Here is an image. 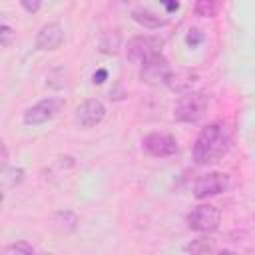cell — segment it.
<instances>
[{"instance_id": "obj_1", "label": "cell", "mask_w": 255, "mask_h": 255, "mask_svg": "<svg viewBox=\"0 0 255 255\" xmlns=\"http://www.w3.org/2000/svg\"><path fill=\"white\" fill-rule=\"evenodd\" d=\"M229 145H231V137H229L225 126L219 122L207 124L195 137L193 161L197 165H211V163L219 161L229 151Z\"/></svg>"}, {"instance_id": "obj_2", "label": "cell", "mask_w": 255, "mask_h": 255, "mask_svg": "<svg viewBox=\"0 0 255 255\" xmlns=\"http://www.w3.org/2000/svg\"><path fill=\"white\" fill-rule=\"evenodd\" d=\"M207 106H209V96L205 92L183 94L173 108V118L175 122H181V124H195L205 114Z\"/></svg>"}, {"instance_id": "obj_3", "label": "cell", "mask_w": 255, "mask_h": 255, "mask_svg": "<svg viewBox=\"0 0 255 255\" xmlns=\"http://www.w3.org/2000/svg\"><path fill=\"white\" fill-rule=\"evenodd\" d=\"M161 46H163V40L157 36H133L131 40H128L126 54L129 62L141 66L151 56L161 54Z\"/></svg>"}, {"instance_id": "obj_4", "label": "cell", "mask_w": 255, "mask_h": 255, "mask_svg": "<svg viewBox=\"0 0 255 255\" xmlns=\"http://www.w3.org/2000/svg\"><path fill=\"white\" fill-rule=\"evenodd\" d=\"M221 221V213L215 205L209 203H201L197 207H193L187 213V227L191 231H199V233H211L219 227Z\"/></svg>"}, {"instance_id": "obj_5", "label": "cell", "mask_w": 255, "mask_h": 255, "mask_svg": "<svg viewBox=\"0 0 255 255\" xmlns=\"http://www.w3.org/2000/svg\"><path fill=\"white\" fill-rule=\"evenodd\" d=\"M62 108H64L62 98H44V100L36 102L34 106H30L24 112L22 120L26 126H42V124L50 122L52 118H56Z\"/></svg>"}, {"instance_id": "obj_6", "label": "cell", "mask_w": 255, "mask_h": 255, "mask_svg": "<svg viewBox=\"0 0 255 255\" xmlns=\"http://www.w3.org/2000/svg\"><path fill=\"white\" fill-rule=\"evenodd\" d=\"M229 175L225 171H207L197 177L193 183V195L197 199H207L219 193H225L229 189Z\"/></svg>"}, {"instance_id": "obj_7", "label": "cell", "mask_w": 255, "mask_h": 255, "mask_svg": "<svg viewBox=\"0 0 255 255\" xmlns=\"http://www.w3.org/2000/svg\"><path fill=\"white\" fill-rule=\"evenodd\" d=\"M106 106L98 98H88L76 108V122L82 128H96L106 118Z\"/></svg>"}, {"instance_id": "obj_8", "label": "cell", "mask_w": 255, "mask_h": 255, "mask_svg": "<svg viewBox=\"0 0 255 255\" xmlns=\"http://www.w3.org/2000/svg\"><path fill=\"white\" fill-rule=\"evenodd\" d=\"M169 62L165 60L163 54H155L151 56L149 60H145L141 64V70H139V78L141 82L149 84V86H155V84H163V80L167 78L169 74Z\"/></svg>"}, {"instance_id": "obj_9", "label": "cell", "mask_w": 255, "mask_h": 255, "mask_svg": "<svg viewBox=\"0 0 255 255\" xmlns=\"http://www.w3.org/2000/svg\"><path fill=\"white\" fill-rule=\"evenodd\" d=\"M141 147L153 155V157H169L177 151V143L175 139L169 135V133H159V131H153V133H147L143 139H141Z\"/></svg>"}, {"instance_id": "obj_10", "label": "cell", "mask_w": 255, "mask_h": 255, "mask_svg": "<svg viewBox=\"0 0 255 255\" xmlns=\"http://www.w3.org/2000/svg\"><path fill=\"white\" fill-rule=\"evenodd\" d=\"M64 44V28L60 22L44 24L36 34V48L40 52H54Z\"/></svg>"}, {"instance_id": "obj_11", "label": "cell", "mask_w": 255, "mask_h": 255, "mask_svg": "<svg viewBox=\"0 0 255 255\" xmlns=\"http://www.w3.org/2000/svg\"><path fill=\"white\" fill-rule=\"evenodd\" d=\"M197 80H199L197 72H193V70H177V72H169L167 78L163 80V84L171 92L183 96V94L193 92V86L197 84Z\"/></svg>"}, {"instance_id": "obj_12", "label": "cell", "mask_w": 255, "mask_h": 255, "mask_svg": "<svg viewBox=\"0 0 255 255\" xmlns=\"http://www.w3.org/2000/svg\"><path fill=\"white\" fill-rule=\"evenodd\" d=\"M131 20L137 22L139 26L147 28V30H159V28H163V26L167 24V18H163V16L151 12V10H145V8L133 10V12H131Z\"/></svg>"}, {"instance_id": "obj_13", "label": "cell", "mask_w": 255, "mask_h": 255, "mask_svg": "<svg viewBox=\"0 0 255 255\" xmlns=\"http://www.w3.org/2000/svg\"><path fill=\"white\" fill-rule=\"evenodd\" d=\"M122 48V36L118 30H108L100 36V42H98V50L102 54H108V56H116Z\"/></svg>"}, {"instance_id": "obj_14", "label": "cell", "mask_w": 255, "mask_h": 255, "mask_svg": "<svg viewBox=\"0 0 255 255\" xmlns=\"http://www.w3.org/2000/svg\"><path fill=\"white\" fill-rule=\"evenodd\" d=\"M215 247V241L211 237H197V239H191L183 249L187 255H207L211 253Z\"/></svg>"}, {"instance_id": "obj_15", "label": "cell", "mask_w": 255, "mask_h": 255, "mask_svg": "<svg viewBox=\"0 0 255 255\" xmlns=\"http://www.w3.org/2000/svg\"><path fill=\"white\" fill-rule=\"evenodd\" d=\"M68 84H70V74L66 68H54L48 74V86L52 90H64Z\"/></svg>"}, {"instance_id": "obj_16", "label": "cell", "mask_w": 255, "mask_h": 255, "mask_svg": "<svg viewBox=\"0 0 255 255\" xmlns=\"http://www.w3.org/2000/svg\"><path fill=\"white\" fill-rule=\"evenodd\" d=\"M56 223H60L64 229H68V231H74L76 227H78V215L74 213V211H70V209H64V211H56Z\"/></svg>"}, {"instance_id": "obj_17", "label": "cell", "mask_w": 255, "mask_h": 255, "mask_svg": "<svg viewBox=\"0 0 255 255\" xmlns=\"http://www.w3.org/2000/svg\"><path fill=\"white\" fill-rule=\"evenodd\" d=\"M195 14L197 16H203V18H213L215 14H217V10H219V4L217 2H213V0H199V2H195Z\"/></svg>"}, {"instance_id": "obj_18", "label": "cell", "mask_w": 255, "mask_h": 255, "mask_svg": "<svg viewBox=\"0 0 255 255\" xmlns=\"http://www.w3.org/2000/svg\"><path fill=\"white\" fill-rule=\"evenodd\" d=\"M8 251H10L12 255H36L34 247H32L28 241H24V239L10 243V245H8Z\"/></svg>"}, {"instance_id": "obj_19", "label": "cell", "mask_w": 255, "mask_h": 255, "mask_svg": "<svg viewBox=\"0 0 255 255\" xmlns=\"http://www.w3.org/2000/svg\"><path fill=\"white\" fill-rule=\"evenodd\" d=\"M14 40H16V32H14V28H10L8 24H0V46L8 48V46L14 44Z\"/></svg>"}, {"instance_id": "obj_20", "label": "cell", "mask_w": 255, "mask_h": 255, "mask_svg": "<svg viewBox=\"0 0 255 255\" xmlns=\"http://www.w3.org/2000/svg\"><path fill=\"white\" fill-rule=\"evenodd\" d=\"M203 40H205V34H203L199 28H191V30L187 32V36H185V44H187L189 48H197Z\"/></svg>"}, {"instance_id": "obj_21", "label": "cell", "mask_w": 255, "mask_h": 255, "mask_svg": "<svg viewBox=\"0 0 255 255\" xmlns=\"http://www.w3.org/2000/svg\"><path fill=\"white\" fill-rule=\"evenodd\" d=\"M20 6H22L28 14H36V12L42 8V2H40V0H20Z\"/></svg>"}, {"instance_id": "obj_22", "label": "cell", "mask_w": 255, "mask_h": 255, "mask_svg": "<svg viewBox=\"0 0 255 255\" xmlns=\"http://www.w3.org/2000/svg\"><path fill=\"white\" fill-rule=\"evenodd\" d=\"M106 80H108V70H106V68L96 70V72H94V76H92V82H94V84H98V86H100V84H104Z\"/></svg>"}, {"instance_id": "obj_23", "label": "cell", "mask_w": 255, "mask_h": 255, "mask_svg": "<svg viewBox=\"0 0 255 255\" xmlns=\"http://www.w3.org/2000/svg\"><path fill=\"white\" fill-rule=\"evenodd\" d=\"M8 165V149L4 145V141L0 139V171H4Z\"/></svg>"}, {"instance_id": "obj_24", "label": "cell", "mask_w": 255, "mask_h": 255, "mask_svg": "<svg viewBox=\"0 0 255 255\" xmlns=\"http://www.w3.org/2000/svg\"><path fill=\"white\" fill-rule=\"evenodd\" d=\"M163 8H165L167 12H175V10L179 8V2H163Z\"/></svg>"}, {"instance_id": "obj_25", "label": "cell", "mask_w": 255, "mask_h": 255, "mask_svg": "<svg viewBox=\"0 0 255 255\" xmlns=\"http://www.w3.org/2000/svg\"><path fill=\"white\" fill-rule=\"evenodd\" d=\"M213 255H239V253L229 251V249H223V251H217V253H213Z\"/></svg>"}, {"instance_id": "obj_26", "label": "cell", "mask_w": 255, "mask_h": 255, "mask_svg": "<svg viewBox=\"0 0 255 255\" xmlns=\"http://www.w3.org/2000/svg\"><path fill=\"white\" fill-rule=\"evenodd\" d=\"M2 203H4V189L0 185V211H2Z\"/></svg>"}, {"instance_id": "obj_27", "label": "cell", "mask_w": 255, "mask_h": 255, "mask_svg": "<svg viewBox=\"0 0 255 255\" xmlns=\"http://www.w3.org/2000/svg\"><path fill=\"white\" fill-rule=\"evenodd\" d=\"M36 255H56V253H46V251H44V253H36Z\"/></svg>"}, {"instance_id": "obj_28", "label": "cell", "mask_w": 255, "mask_h": 255, "mask_svg": "<svg viewBox=\"0 0 255 255\" xmlns=\"http://www.w3.org/2000/svg\"><path fill=\"white\" fill-rule=\"evenodd\" d=\"M0 255H2V249H0Z\"/></svg>"}]
</instances>
